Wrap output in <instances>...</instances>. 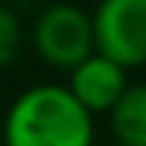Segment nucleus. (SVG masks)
Masks as SVG:
<instances>
[{
    "label": "nucleus",
    "mask_w": 146,
    "mask_h": 146,
    "mask_svg": "<svg viewBox=\"0 0 146 146\" xmlns=\"http://www.w3.org/2000/svg\"><path fill=\"white\" fill-rule=\"evenodd\" d=\"M21 45H24L21 18L12 6L0 3V69L15 63V57L21 54Z\"/></svg>",
    "instance_id": "obj_6"
},
{
    "label": "nucleus",
    "mask_w": 146,
    "mask_h": 146,
    "mask_svg": "<svg viewBox=\"0 0 146 146\" xmlns=\"http://www.w3.org/2000/svg\"><path fill=\"white\" fill-rule=\"evenodd\" d=\"M33 48L36 54L54 69L69 72L75 63H81L92 54V27L90 15L78 9L75 3H48L39 18L33 21Z\"/></svg>",
    "instance_id": "obj_3"
},
{
    "label": "nucleus",
    "mask_w": 146,
    "mask_h": 146,
    "mask_svg": "<svg viewBox=\"0 0 146 146\" xmlns=\"http://www.w3.org/2000/svg\"><path fill=\"white\" fill-rule=\"evenodd\" d=\"M108 116L119 146H146V90L140 84H128Z\"/></svg>",
    "instance_id": "obj_5"
},
{
    "label": "nucleus",
    "mask_w": 146,
    "mask_h": 146,
    "mask_svg": "<svg viewBox=\"0 0 146 146\" xmlns=\"http://www.w3.org/2000/svg\"><path fill=\"white\" fill-rule=\"evenodd\" d=\"M92 51L119 63L122 69H140L146 60V0H98L90 15Z\"/></svg>",
    "instance_id": "obj_2"
},
{
    "label": "nucleus",
    "mask_w": 146,
    "mask_h": 146,
    "mask_svg": "<svg viewBox=\"0 0 146 146\" xmlns=\"http://www.w3.org/2000/svg\"><path fill=\"white\" fill-rule=\"evenodd\" d=\"M128 84H131L128 69H122L119 63L92 51V54H87L81 63H75L69 69V84L66 87L96 116V113H108Z\"/></svg>",
    "instance_id": "obj_4"
},
{
    "label": "nucleus",
    "mask_w": 146,
    "mask_h": 146,
    "mask_svg": "<svg viewBox=\"0 0 146 146\" xmlns=\"http://www.w3.org/2000/svg\"><path fill=\"white\" fill-rule=\"evenodd\" d=\"M110 146H119V143H110Z\"/></svg>",
    "instance_id": "obj_7"
},
{
    "label": "nucleus",
    "mask_w": 146,
    "mask_h": 146,
    "mask_svg": "<svg viewBox=\"0 0 146 146\" xmlns=\"http://www.w3.org/2000/svg\"><path fill=\"white\" fill-rule=\"evenodd\" d=\"M92 113L60 84H36L9 104L3 146H92Z\"/></svg>",
    "instance_id": "obj_1"
}]
</instances>
